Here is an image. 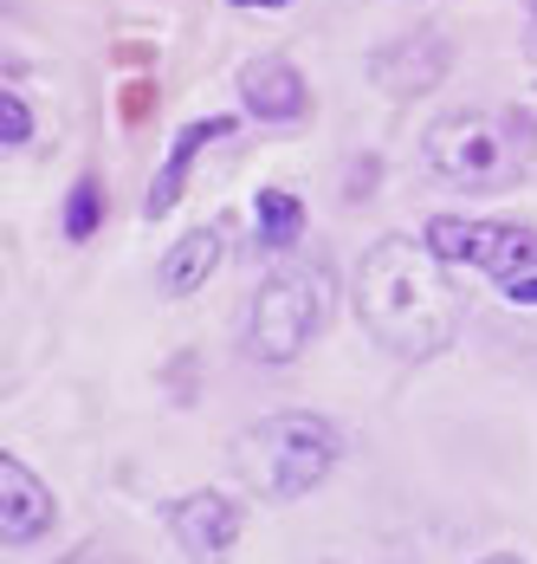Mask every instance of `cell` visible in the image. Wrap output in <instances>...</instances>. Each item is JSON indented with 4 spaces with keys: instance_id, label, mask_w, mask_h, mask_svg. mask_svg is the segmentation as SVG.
Wrapping results in <instances>:
<instances>
[{
    "instance_id": "6da1fadb",
    "label": "cell",
    "mask_w": 537,
    "mask_h": 564,
    "mask_svg": "<svg viewBox=\"0 0 537 564\" xmlns=\"http://www.w3.org/2000/svg\"><path fill=\"white\" fill-rule=\"evenodd\" d=\"M357 318L395 357H434L460 332V292L428 234H382L357 267Z\"/></svg>"
},
{
    "instance_id": "7a4b0ae2",
    "label": "cell",
    "mask_w": 537,
    "mask_h": 564,
    "mask_svg": "<svg viewBox=\"0 0 537 564\" xmlns=\"http://www.w3.org/2000/svg\"><path fill=\"white\" fill-rule=\"evenodd\" d=\"M421 156L447 188H467V195L518 188L537 163V117L518 105H460L428 123Z\"/></svg>"
},
{
    "instance_id": "3957f363",
    "label": "cell",
    "mask_w": 537,
    "mask_h": 564,
    "mask_svg": "<svg viewBox=\"0 0 537 564\" xmlns=\"http://www.w3.org/2000/svg\"><path fill=\"white\" fill-rule=\"evenodd\" d=\"M337 454H343V435L324 415L285 409V415H260L233 442V474L260 500H305L311 487H324V474L337 467Z\"/></svg>"
},
{
    "instance_id": "277c9868",
    "label": "cell",
    "mask_w": 537,
    "mask_h": 564,
    "mask_svg": "<svg viewBox=\"0 0 537 564\" xmlns=\"http://www.w3.org/2000/svg\"><path fill=\"white\" fill-rule=\"evenodd\" d=\"M324 318H330V267L324 260H292L246 305V357L292 364L305 344L318 338Z\"/></svg>"
},
{
    "instance_id": "5b68a950",
    "label": "cell",
    "mask_w": 537,
    "mask_h": 564,
    "mask_svg": "<svg viewBox=\"0 0 537 564\" xmlns=\"http://www.w3.org/2000/svg\"><path fill=\"white\" fill-rule=\"evenodd\" d=\"M428 247L453 267H480L498 280V292L537 273V227L518 221H460V215H434L428 227Z\"/></svg>"
},
{
    "instance_id": "8992f818",
    "label": "cell",
    "mask_w": 537,
    "mask_h": 564,
    "mask_svg": "<svg viewBox=\"0 0 537 564\" xmlns=\"http://www.w3.org/2000/svg\"><path fill=\"white\" fill-rule=\"evenodd\" d=\"M168 525H175L182 552L195 564H227L233 558V539H240V500H233V494H215V487L182 494V500L168 507Z\"/></svg>"
},
{
    "instance_id": "52a82bcc",
    "label": "cell",
    "mask_w": 537,
    "mask_h": 564,
    "mask_svg": "<svg viewBox=\"0 0 537 564\" xmlns=\"http://www.w3.org/2000/svg\"><path fill=\"white\" fill-rule=\"evenodd\" d=\"M447 65H453V40L434 33V26H421V33L382 46V53L370 58V78H376L388 98H421V91H434V85L447 78Z\"/></svg>"
},
{
    "instance_id": "ba28073f",
    "label": "cell",
    "mask_w": 537,
    "mask_h": 564,
    "mask_svg": "<svg viewBox=\"0 0 537 564\" xmlns=\"http://www.w3.org/2000/svg\"><path fill=\"white\" fill-rule=\"evenodd\" d=\"M240 105L260 117V123H305L311 117V85L298 78L292 58H246L240 65Z\"/></svg>"
},
{
    "instance_id": "9c48e42d",
    "label": "cell",
    "mask_w": 537,
    "mask_h": 564,
    "mask_svg": "<svg viewBox=\"0 0 537 564\" xmlns=\"http://www.w3.org/2000/svg\"><path fill=\"white\" fill-rule=\"evenodd\" d=\"M233 130H240L233 117H195V123L175 130V143H168V156H162L156 182H150V195H143V215H150V221H162V215L188 195V170L201 163V150H208V143H227Z\"/></svg>"
},
{
    "instance_id": "30bf717a",
    "label": "cell",
    "mask_w": 537,
    "mask_h": 564,
    "mask_svg": "<svg viewBox=\"0 0 537 564\" xmlns=\"http://www.w3.org/2000/svg\"><path fill=\"white\" fill-rule=\"evenodd\" d=\"M53 525V494L40 487L33 467H20L13 454L0 460V539L7 545H33Z\"/></svg>"
},
{
    "instance_id": "8fae6325",
    "label": "cell",
    "mask_w": 537,
    "mask_h": 564,
    "mask_svg": "<svg viewBox=\"0 0 537 564\" xmlns=\"http://www.w3.org/2000/svg\"><path fill=\"white\" fill-rule=\"evenodd\" d=\"M220 253H227L220 227H188V234L168 247V260H162V292H168V299H188V292H201V285L220 273Z\"/></svg>"
},
{
    "instance_id": "7c38bea8",
    "label": "cell",
    "mask_w": 537,
    "mask_h": 564,
    "mask_svg": "<svg viewBox=\"0 0 537 564\" xmlns=\"http://www.w3.org/2000/svg\"><path fill=\"white\" fill-rule=\"evenodd\" d=\"M253 221H260V247H292L298 234H305V202L292 195V188H260L253 195Z\"/></svg>"
},
{
    "instance_id": "4fadbf2b",
    "label": "cell",
    "mask_w": 537,
    "mask_h": 564,
    "mask_svg": "<svg viewBox=\"0 0 537 564\" xmlns=\"http://www.w3.org/2000/svg\"><path fill=\"white\" fill-rule=\"evenodd\" d=\"M98 221H105V182H98V170H85L65 195V240H91Z\"/></svg>"
},
{
    "instance_id": "5bb4252c",
    "label": "cell",
    "mask_w": 537,
    "mask_h": 564,
    "mask_svg": "<svg viewBox=\"0 0 537 564\" xmlns=\"http://www.w3.org/2000/svg\"><path fill=\"white\" fill-rule=\"evenodd\" d=\"M0 143H7V150H26V143H33V111H26V98H20L13 85L0 91Z\"/></svg>"
},
{
    "instance_id": "9a60e30c",
    "label": "cell",
    "mask_w": 537,
    "mask_h": 564,
    "mask_svg": "<svg viewBox=\"0 0 537 564\" xmlns=\"http://www.w3.org/2000/svg\"><path fill=\"white\" fill-rule=\"evenodd\" d=\"M505 299H512V305H537V273L518 280V285H505Z\"/></svg>"
},
{
    "instance_id": "2e32d148",
    "label": "cell",
    "mask_w": 537,
    "mask_h": 564,
    "mask_svg": "<svg viewBox=\"0 0 537 564\" xmlns=\"http://www.w3.org/2000/svg\"><path fill=\"white\" fill-rule=\"evenodd\" d=\"M233 7H285V0H233Z\"/></svg>"
},
{
    "instance_id": "e0dca14e",
    "label": "cell",
    "mask_w": 537,
    "mask_h": 564,
    "mask_svg": "<svg viewBox=\"0 0 537 564\" xmlns=\"http://www.w3.org/2000/svg\"><path fill=\"white\" fill-rule=\"evenodd\" d=\"M480 564H525V558H512V552H498V558H480Z\"/></svg>"
},
{
    "instance_id": "ac0fdd59",
    "label": "cell",
    "mask_w": 537,
    "mask_h": 564,
    "mask_svg": "<svg viewBox=\"0 0 537 564\" xmlns=\"http://www.w3.org/2000/svg\"><path fill=\"white\" fill-rule=\"evenodd\" d=\"M531 26H537V0H531Z\"/></svg>"
}]
</instances>
